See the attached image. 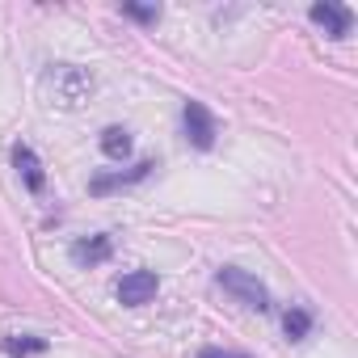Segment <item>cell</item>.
Segmentation results:
<instances>
[{
	"label": "cell",
	"mask_w": 358,
	"mask_h": 358,
	"mask_svg": "<svg viewBox=\"0 0 358 358\" xmlns=\"http://www.w3.org/2000/svg\"><path fill=\"white\" fill-rule=\"evenodd\" d=\"M47 89L64 110H80L89 101V93H93V76L85 68H76V64H55L47 72Z\"/></svg>",
	"instance_id": "1"
},
{
	"label": "cell",
	"mask_w": 358,
	"mask_h": 358,
	"mask_svg": "<svg viewBox=\"0 0 358 358\" xmlns=\"http://www.w3.org/2000/svg\"><path fill=\"white\" fill-rule=\"evenodd\" d=\"M215 282H220L228 295H236L245 308H253V312H270V291H266L249 270H241V266H220Z\"/></svg>",
	"instance_id": "2"
},
{
	"label": "cell",
	"mask_w": 358,
	"mask_h": 358,
	"mask_svg": "<svg viewBox=\"0 0 358 358\" xmlns=\"http://www.w3.org/2000/svg\"><path fill=\"white\" fill-rule=\"evenodd\" d=\"M182 127H186V139L194 143V148H215V118H211V110L203 106V101H186V110H182Z\"/></svg>",
	"instance_id": "3"
},
{
	"label": "cell",
	"mask_w": 358,
	"mask_h": 358,
	"mask_svg": "<svg viewBox=\"0 0 358 358\" xmlns=\"http://www.w3.org/2000/svg\"><path fill=\"white\" fill-rule=\"evenodd\" d=\"M110 253H114V236H89V241L72 245V257L80 266H101V262H110Z\"/></svg>",
	"instance_id": "8"
},
{
	"label": "cell",
	"mask_w": 358,
	"mask_h": 358,
	"mask_svg": "<svg viewBox=\"0 0 358 358\" xmlns=\"http://www.w3.org/2000/svg\"><path fill=\"white\" fill-rule=\"evenodd\" d=\"M282 329H287L291 341H303V337L312 333V312H308V308H287V312H282Z\"/></svg>",
	"instance_id": "10"
},
{
	"label": "cell",
	"mask_w": 358,
	"mask_h": 358,
	"mask_svg": "<svg viewBox=\"0 0 358 358\" xmlns=\"http://www.w3.org/2000/svg\"><path fill=\"white\" fill-rule=\"evenodd\" d=\"M122 17H135V22L152 26V22L160 17V9H156V5H122Z\"/></svg>",
	"instance_id": "12"
},
{
	"label": "cell",
	"mask_w": 358,
	"mask_h": 358,
	"mask_svg": "<svg viewBox=\"0 0 358 358\" xmlns=\"http://www.w3.org/2000/svg\"><path fill=\"white\" fill-rule=\"evenodd\" d=\"M152 169H156L152 160H139V164L127 169V173H110V177L101 173V177H93V182H89V190H93V194H106V190H114V186H135V182H143Z\"/></svg>",
	"instance_id": "7"
},
{
	"label": "cell",
	"mask_w": 358,
	"mask_h": 358,
	"mask_svg": "<svg viewBox=\"0 0 358 358\" xmlns=\"http://www.w3.org/2000/svg\"><path fill=\"white\" fill-rule=\"evenodd\" d=\"M13 164H17V173H22L26 190H30V194H43L47 177H43V160L34 156V148H30V143H17V148H13Z\"/></svg>",
	"instance_id": "6"
},
{
	"label": "cell",
	"mask_w": 358,
	"mask_h": 358,
	"mask_svg": "<svg viewBox=\"0 0 358 358\" xmlns=\"http://www.w3.org/2000/svg\"><path fill=\"white\" fill-rule=\"evenodd\" d=\"M101 152L114 156V160H122V156L131 152V131H127V127H106V131H101Z\"/></svg>",
	"instance_id": "9"
},
{
	"label": "cell",
	"mask_w": 358,
	"mask_h": 358,
	"mask_svg": "<svg viewBox=\"0 0 358 358\" xmlns=\"http://www.w3.org/2000/svg\"><path fill=\"white\" fill-rule=\"evenodd\" d=\"M43 350H47V337H5V354H13V358L43 354Z\"/></svg>",
	"instance_id": "11"
},
{
	"label": "cell",
	"mask_w": 358,
	"mask_h": 358,
	"mask_svg": "<svg viewBox=\"0 0 358 358\" xmlns=\"http://www.w3.org/2000/svg\"><path fill=\"white\" fill-rule=\"evenodd\" d=\"M312 22H316L329 38H350V26H354L350 9L333 5V0H320V5H312Z\"/></svg>",
	"instance_id": "5"
},
{
	"label": "cell",
	"mask_w": 358,
	"mask_h": 358,
	"mask_svg": "<svg viewBox=\"0 0 358 358\" xmlns=\"http://www.w3.org/2000/svg\"><path fill=\"white\" fill-rule=\"evenodd\" d=\"M156 291H160L156 270H131V274H122V282H118V299H122L127 308H143Z\"/></svg>",
	"instance_id": "4"
},
{
	"label": "cell",
	"mask_w": 358,
	"mask_h": 358,
	"mask_svg": "<svg viewBox=\"0 0 358 358\" xmlns=\"http://www.w3.org/2000/svg\"><path fill=\"white\" fill-rule=\"evenodd\" d=\"M199 358H249V354H241V350H215V345H207Z\"/></svg>",
	"instance_id": "13"
}]
</instances>
